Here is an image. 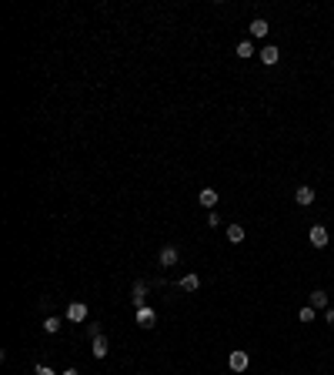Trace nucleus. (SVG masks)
<instances>
[{
    "label": "nucleus",
    "mask_w": 334,
    "mask_h": 375,
    "mask_svg": "<svg viewBox=\"0 0 334 375\" xmlns=\"http://www.w3.org/2000/svg\"><path fill=\"white\" fill-rule=\"evenodd\" d=\"M87 319V305L84 301H71L67 305V321H84Z\"/></svg>",
    "instance_id": "obj_1"
},
{
    "label": "nucleus",
    "mask_w": 334,
    "mask_h": 375,
    "mask_svg": "<svg viewBox=\"0 0 334 375\" xmlns=\"http://www.w3.org/2000/svg\"><path fill=\"white\" fill-rule=\"evenodd\" d=\"M157 262H161V268H174V265L181 262V255H177V248H170V244H167L164 251H161V258H157Z\"/></svg>",
    "instance_id": "obj_2"
},
{
    "label": "nucleus",
    "mask_w": 334,
    "mask_h": 375,
    "mask_svg": "<svg viewBox=\"0 0 334 375\" xmlns=\"http://www.w3.org/2000/svg\"><path fill=\"white\" fill-rule=\"evenodd\" d=\"M227 365H231V372H244L247 369V352H231V358H227Z\"/></svg>",
    "instance_id": "obj_3"
},
{
    "label": "nucleus",
    "mask_w": 334,
    "mask_h": 375,
    "mask_svg": "<svg viewBox=\"0 0 334 375\" xmlns=\"http://www.w3.org/2000/svg\"><path fill=\"white\" fill-rule=\"evenodd\" d=\"M308 238H311V244H314V248H328V231H324L321 225L311 228V231H308Z\"/></svg>",
    "instance_id": "obj_4"
},
{
    "label": "nucleus",
    "mask_w": 334,
    "mask_h": 375,
    "mask_svg": "<svg viewBox=\"0 0 334 375\" xmlns=\"http://www.w3.org/2000/svg\"><path fill=\"white\" fill-rule=\"evenodd\" d=\"M91 352H94V358H104L111 348H107V338L104 335H97V338H91Z\"/></svg>",
    "instance_id": "obj_5"
},
{
    "label": "nucleus",
    "mask_w": 334,
    "mask_h": 375,
    "mask_svg": "<svg viewBox=\"0 0 334 375\" xmlns=\"http://www.w3.org/2000/svg\"><path fill=\"white\" fill-rule=\"evenodd\" d=\"M294 198H297V205H314V188L301 185V188L294 191Z\"/></svg>",
    "instance_id": "obj_6"
},
{
    "label": "nucleus",
    "mask_w": 334,
    "mask_h": 375,
    "mask_svg": "<svg viewBox=\"0 0 334 375\" xmlns=\"http://www.w3.org/2000/svg\"><path fill=\"white\" fill-rule=\"evenodd\" d=\"M134 305H137V308H147V285H144V281L134 285Z\"/></svg>",
    "instance_id": "obj_7"
},
{
    "label": "nucleus",
    "mask_w": 334,
    "mask_h": 375,
    "mask_svg": "<svg viewBox=\"0 0 334 375\" xmlns=\"http://www.w3.org/2000/svg\"><path fill=\"white\" fill-rule=\"evenodd\" d=\"M154 308H137V325L141 328H154Z\"/></svg>",
    "instance_id": "obj_8"
},
{
    "label": "nucleus",
    "mask_w": 334,
    "mask_h": 375,
    "mask_svg": "<svg viewBox=\"0 0 334 375\" xmlns=\"http://www.w3.org/2000/svg\"><path fill=\"white\" fill-rule=\"evenodd\" d=\"M197 201H201L204 208H214L217 205V191H214V188H204V191L197 194Z\"/></svg>",
    "instance_id": "obj_9"
},
{
    "label": "nucleus",
    "mask_w": 334,
    "mask_h": 375,
    "mask_svg": "<svg viewBox=\"0 0 334 375\" xmlns=\"http://www.w3.org/2000/svg\"><path fill=\"white\" fill-rule=\"evenodd\" d=\"M278 57H281V51L278 47H261V60L271 67V64H278Z\"/></svg>",
    "instance_id": "obj_10"
},
{
    "label": "nucleus",
    "mask_w": 334,
    "mask_h": 375,
    "mask_svg": "<svg viewBox=\"0 0 334 375\" xmlns=\"http://www.w3.org/2000/svg\"><path fill=\"white\" fill-rule=\"evenodd\" d=\"M267 30H271V27H267V20H251V37H264V34H267Z\"/></svg>",
    "instance_id": "obj_11"
},
{
    "label": "nucleus",
    "mask_w": 334,
    "mask_h": 375,
    "mask_svg": "<svg viewBox=\"0 0 334 375\" xmlns=\"http://www.w3.org/2000/svg\"><path fill=\"white\" fill-rule=\"evenodd\" d=\"M227 241L241 244V241H244V228H241V225H227Z\"/></svg>",
    "instance_id": "obj_12"
},
{
    "label": "nucleus",
    "mask_w": 334,
    "mask_h": 375,
    "mask_svg": "<svg viewBox=\"0 0 334 375\" xmlns=\"http://www.w3.org/2000/svg\"><path fill=\"white\" fill-rule=\"evenodd\" d=\"M181 288H184V292H197V288H201V278H197V275H184V278H181Z\"/></svg>",
    "instance_id": "obj_13"
},
{
    "label": "nucleus",
    "mask_w": 334,
    "mask_h": 375,
    "mask_svg": "<svg viewBox=\"0 0 334 375\" xmlns=\"http://www.w3.org/2000/svg\"><path fill=\"white\" fill-rule=\"evenodd\" d=\"M238 57H244V60L254 57V44H251V40H241V44H238Z\"/></svg>",
    "instance_id": "obj_14"
},
{
    "label": "nucleus",
    "mask_w": 334,
    "mask_h": 375,
    "mask_svg": "<svg viewBox=\"0 0 334 375\" xmlns=\"http://www.w3.org/2000/svg\"><path fill=\"white\" fill-rule=\"evenodd\" d=\"M311 308H328V295L324 292H311Z\"/></svg>",
    "instance_id": "obj_15"
},
{
    "label": "nucleus",
    "mask_w": 334,
    "mask_h": 375,
    "mask_svg": "<svg viewBox=\"0 0 334 375\" xmlns=\"http://www.w3.org/2000/svg\"><path fill=\"white\" fill-rule=\"evenodd\" d=\"M44 332H47V335L60 332V319H47V321H44Z\"/></svg>",
    "instance_id": "obj_16"
},
{
    "label": "nucleus",
    "mask_w": 334,
    "mask_h": 375,
    "mask_svg": "<svg viewBox=\"0 0 334 375\" xmlns=\"http://www.w3.org/2000/svg\"><path fill=\"white\" fill-rule=\"evenodd\" d=\"M314 312H317V308H311V305H308V308H301V315H297V319H301V321H314Z\"/></svg>",
    "instance_id": "obj_17"
},
{
    "label": "nucleus",
    "mask_w": 334,
    "mask_h": 375,
    "mask_svg": "<svg viewBox=\"0 0 334 375\" xmlns=\"http://www.w3.org/2000/svg\"><path fill=\"white\" fill-rule=\"evenodd\" d=\"M34 375H57V372L50 369V365H37V369H34Z\"/></svg>",
    "instance_id": "obj_18"
},
{
    "label": "nucleus",
    "mask_w": 334,
    "mask_h": 375,
    "mask_svg": "<svg viewBox=\"0 0 334 375\" xmlns=\"http://www.w3.org/2000/svg\"><path fill=\"white\" fill-rule=\"evenodd\" d=\"M324 321H328V325H334V308H328V315H324Z\"/></svg>",
    "instance_id": "obj_19"
},
{
    "label": "nucleus",
    "mask_w": 334,
    "mask_h": 375,
    "mask_svg": "<svg viewBox=\"0 0 334 375\" xmlns=\"http://www.w3.org/2000/svg\"><path fill=\"white\" fill-rule=\"evenodd\" d=\"M60 375H80V372H77V369H64Z\"/></svg>",
    "instance_id": "obj_20"
}]
</instances>
